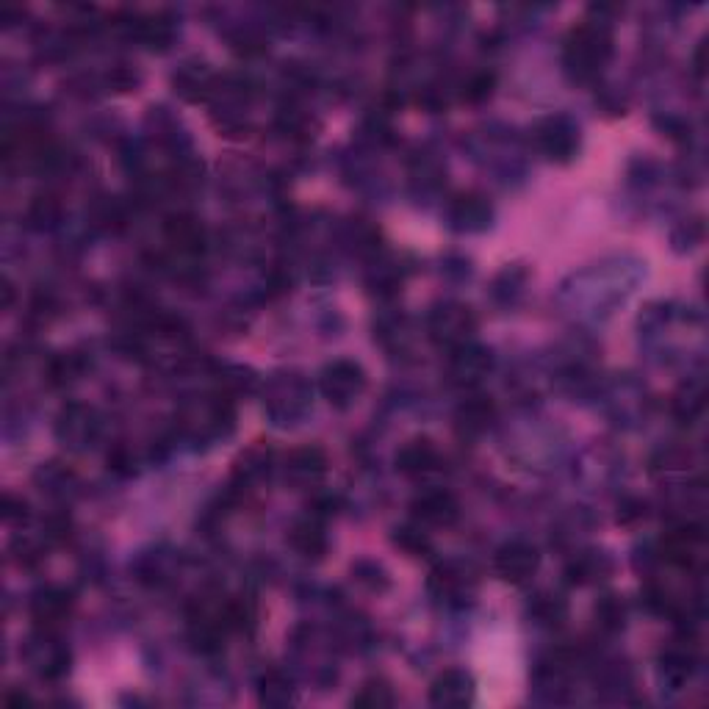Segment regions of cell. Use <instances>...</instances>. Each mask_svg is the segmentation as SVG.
I'll return each instance as SVG.
<instances>
[{
  "label": "cell",
  "instance_id": "25",
  "mask_svg": "<svg viewBox=\"0 0 709 709\" xmlns=\"http://www.w3.org/2000/svg\"><path fill=\"white\" fill-rule=\"evenodd\" d=\"M394 701H397V696H394V687L388 685V682H383V679H369V682H363L361 690L352 696V707L388 709V707H394Z\"/></svg>",
  "mask_w": 709,
  "mask_h": 709
},
{
  "label": "cell",
  "instance_id": "9",
  "mask_svg": "<svg viewBox=\"0 0 709 709\" xmlns=\"http://www.w3.org/2000/svg\"><path fill=\"white\" fill-rule=\"evenodd\" d=\"M413 518L424 524V527H452L460 518V502L455 499V493L444 491H424L421 496L413 499Z\"/></svg>",
  "mask_w": 709,
  "mask_h": 709
},
{
  "label": "cell",
  "instance_id": "31",
  "mask_svg": "<svg viewBox=\"0 0 709 709\" xmlns=\"http://www.w3.org/2000/svg\"><path fill=\"white\" fill-rule=\"evenodd\" d=\"M532 615L543 624H557L565 615V601L560 596H541L532 604Z\"/></svg>",
  "mask_w": 709,
  "mask_h": 709
},
{
  "label": "cell",
  "instance_id": "30",
  "mask_svg": "<svg viewBox=\"0 0 709 709\" xmlns=\"http://www.w3.org/2000/svg\"><path fill=\"white\" fill-rule=\"evenodd\" d=\"M394 543H397L402 552L410 554V557H419V554L430 552V538H427V535H424L419 527L397 529Z\"/></svg>",
  "mask_w": 709,
  "mask_h": 709
},
{
  "label": "cell",
  "instance_id": "13",
  "mask_svg": "<svg viewBox=\"0 0 709 709\" xmlns=\"http://www.w3.org/2000/svg\"><path fill=\"white\" fill-rule=\"evenodd\" d=\"M73 610V593L67 588H42L31 599V618L37 621L39 629H56L67 621V615Z\"/></svg>",
  "mask_w": 709,
  "mask_h": 709
},
{
  "label": "cell",
  "instance_id": "7",
  "mask_svg": "<svg viewBox=\"0 0 709 709\" xmlns=\"http://www.w3.org/2000/svg\"><path fill=\"white\" fill-rule=\"evenodd\" d=\"M474 676L463 668H446L433 679L430 685V704L433 707H444V709H457L466 707L474 701Z\"/></svg>",
  "mask_w": 709,
  "mask_h": 709
},
{
  "label": "cell",
  "instance_id": "5",
  "mask_svg": "<svg viewBox=\"0 0 709 709\" xmlns=\"http://www.w3.org/2000/svg\"><path fill=\"white\" fill-rule=\"evenodd\" d=\"M535 145L549 161L565 164L577 156L579 128L568 117H546L535 128Z\"/></svg>",
  "mask_w": 709,
  "mask_h": 709
},
{
  "label": "cell",
  "instance_id": "28",
  "mask_svg": "<svg viewBox=\"0 0 709 709\" xmlns=\"http://www.w3.org/2000/svg\"><path fill=\"white\" fill-rule=\"evenodd\" d=\"M84 372V363L78 355L73 352H64V355H56L48 366V380L50 385H67L73 383L78 374Z\"/></svg>",
  "mask_w": 709,
  "mask_h": 709
},
{
  "label": "cell",
  "instance_id": "2",
  "mask_svg": "<svg viewBox=\"0 0 709 709\" xmlns=\"http://www.w3.org/2000/svg\"><path fill=\"white\" fill-rule=\"evenodd\" d=\"M474 330H477L474 311H471L469 305H460V302L435 305L430 316H427V333L441 347L457 349L463 347V344H469Z\"/></svg>",
  "mask_w": 709,
  "mask_h": 709
},
{
  "label": "cell",
  "instance_id": "8",
  "mask_svg": "<svg viewBox=\"0 0 709 709\" xmlns=\"http://www.w3.org/2000/svg\"><path fill=\"white\" fill-rule=\"evenodd\" d=\"M28 662L34 665V671L42 676V679H59L67 673L70 668V651L61 646L59 640L53 637V629H42L31 646L25 651Z\"/></svg>",
  "mask_w": 709,
  "mask_h": 709
},
{
  "label": "cell",
  "instance_id": "27",
  "mask_svg": "<svg viewBox=\"0 0 709 709\" xmlns=\"http://www.w3.org/2000/svg\"><path fill=\"white\" fill-rule=\"evenodd\" d=\"M596 621H599L601 629H607V632H618V629H621L626 621L624 599H621V596H615V593L601 596L599 604H596Z\"/></svg>",
  "mask_w": 709,
  "mask_h": 709
},
{
  "label": "cell",
  "instance_id": "22",
  "mask_svg": "<svg viewBox=\"0 0 709 709\" xmlns=\"http://www.w3.org/2000/svg\"><path fill=\"white\" fill-rule=\"evenodd\" d=\"M696 671V654L693 649H685V646H673L662 654L660 660V673L665 682L671 685H685L687 679L693 676Z\"/></svg>",
  "mask_w": 709,
  "mask_h": 709
},
{
  "label": "cell",
  "instance_id": "3",
  "mask_svg": "<svg viewBox=\"0 0 709 709\" xmlns=\"http://www.w3.org/2000/svg\"><path fill=\"white\" fill-rule=\"evenodd\" d=\"M319 388H322V394H325L330 405L349 408V405H355V402L363 397V391H366V372H363L361 363L341 358V361L327 363L325 369H322Z\"/></svg>",
  "mask_w": 709,
  "mask_h": 709
},
{
  "label": "cell",
  "instance_id": "20",
  "mask_svg": "<svg viewBox=\"0 0 709 709\" xmlns=\"http://www.w3.org/2000/svg\"><path fill=\"white\" fill-rule=\"evenodd\" d=\"M610 571H613V563H610L607 554L582 552L568 563L565 577H568V582H574V585H590V582H599V579L607 577Z\"/></svg>",
  "mask_w": 709,
  "mask_h": 709
},
{
  "label": "cell",
  "instance_id": "11",
  "mask_svg": "<svg viewBox=\"0 0 709 709\" xmlns=\"http://www.w3.org/2000/svg\"><path fill=\"white\" fill-rule=\"evenodd\" d=\"M491 369V352L480 344H463V347L452 349V358H449V377L452 383L471 388V385H480L485 380V374Z\"/></svg>",
  "mask_w": 709,
  "mask_h": 709
},
{
  "label": "cell",
  "instance_id": "12",
  "mask_svg": "<svg viewBox=\"0 0 709 709\" xmlns=\"http://www.w3.org/2000/svg\"><path fill=\"white\" fill-rule=\"evenodd\" d=\"M164 239L172 247V253L183 255V258H194L203 253L205 247V228L194 214H172L164 222Z\"/></svg>",
  "mask_w": 709,
  "mask_h": 709
},
{
  "label": "cell",
  "instance_id": "24",
  "mask_svg": "<svg viewBox=\"0 0 709 709\" xmlns=\"http://www.w3.org/2000/svg\"><path fill=\"white\" fill-rule=\"evenodd\" d=\"M269 460H272L269 446L258 441V444L250 446V449H247V452H244V455L236 460V471H233V474H236V480L247 485V482L264 477L266 471H269Z\"/></svg>",
  "mask_w": 709,
  "mask_h": 709
},
{
  "label": "cell",
  "instance_id": "15",
  "mask_svg": "<svg viewBox=\"0 0 709 709\" xmlns=\"http://www.w3.org/2000/svg\"><path fill=\"white\" fill-rule=\"evenodd\" d=\"M289 543L294 552L308 560H319L327 552V532H325V518L319 516H305L300 518L294 527L289 529Z\"/></svg>",
  "mask_w": 709,
  "mask_h": 709
},
{
  "label": "cell",
  "instance_id": "29",
  "mask_svg": "<svg viewBox=\"0 0 709 709\" xmlns=\"http://www.w3.org/2000/svg\"><path fill=\"white\" fill-rule=\"evenodd\" d=\"M493 89H496V75L488 73V70H482V73H474L463 84V100H469V103H482V100H488V97L493 95Z\"/></svg>",
  "mask_w": 709,
  "mask_h": 709
},
{
  "label": "cell",
  "instance_id": "26",
  "mask_svg": "<svg viewBox=\"0 0 709 709\" xmlns=\"http://www.w3.org/2000/svg\"><path fill=\"white\" fill-rule=\"evenodd\" d=\"M61 200L59 197H53V194H39V197H34L31 200V205H28V222H31V228H53V225H59L61 219Z\"/></svg>",
  "mask_w": 709,
  "mask_h": 709
},
{
  "label": "cell",
  "instance_id": "33",
  "mask_svg": "<svg viewBox=\"0 0 709 709\" xmlns=\"http://www.w3.org/2000/svg\"><path fill=\"white\" fill-rule=\"evenodd\" d=\"M676 413L682 416V419H693V416H698L701 410H704V391H690L687 388V397H679L676 399Z\"/></svg>",
  "mask_w": 709,
  "mask_h": 709
},
{
  "label": "cell",
  "instance_id": "23",
  "mask_svg": "<svg viewBox=\"0 0 709 709\" xmlns=\"http://www.w3.org/2000/svg\"><path fill=\"white\" fill-rule=\"evenodd\" d=\"M258 701L264 707H286L294 701V687H291V679L286 673L280 671H269L261 676L258 682Z\"/></svg>",
  "mask_w": 709,
  "mask_h": 709
},
{
  "label": "cell",
  "instance_id": "16",
  "mask_svg": "<svg viewBox=\"0 0 709 709\" xmlns=\"http://www.w3.org/2000/svg\"><path fill=\"white\" fill-rule=\"evenodd\" d=\"M438 466V449L430 438H413L397 452V469L408 477L430 474Z\"/></svg>",
  "mask_w": 709,
  "mask_h": 709
},
{
  "label": "cell",
  "instance_id": "32",
  "mask_svg": "<svg viewBox=\"0 0 709 709\" xmlns=\"http://www.w3.org/2000/svg\"><path fill=\"white\" fill-rule=\"evenodd\" d=\"M106 81H109V86L114 89V92H131V89L139 86V75H136V70H131V67L120 64V67L111 70Z\"/></svg>",
  "mask_w": 709,
  "mask_h": 709
},
{
  "label": "cell",
  "instance_id": "18",
  "mask_svg": "<svg viewBox=\"0 0 709 709\" xmlns=\"http://www.w3.org/2000/svg\"><path fill=\"white\" fill-rule=\"evenodd\" d=\"M493 419H496V405H493L491 397H469L455 413L457 427H460V433L466 435L485 433L493 424Z\"/></svg>",
  "mask_w": 709,
  "mask_h": 709
},
{
  "label": "cell",
  "instance_id": "4",
  "mask_svg": "<svg viewBox=\"0 0 709 709\" xmlns=\"http://www.w3.org/2000/svg\"><path fill=\"white\" fill-rule=\"evenodd\" d=\"M100 435V416L84 402H67L56 416V438L70 449H89Z\"/></svg>",
  "mask_w": 709,
  "mask_h": 709
},
{
  "label": "cell",
  "instance_id": "14",
  "mask_svg": "<svg viewBox=\"0 0 709 709\" xmlns=\"http://www.w3.org/2000/svg\"><path fill=\"white\" fill-rule=\"evenodd\" d=\"M327 474V455L319 446H300L291 449L286 457V480L300 485V488H311Z\"/></svg>",
  "mask_w": 709,
  "mask_h": 709
},
{
  "label": "cell",
  "instance_id": "1",
  "mask_svg": "<svg viewBox=\"0 0 709 709\" xmlns=\"http://www.w3.org/2000/svg\"><path fill=\"white\" fill-rule=\"evenodd\" d=\"M613 56V34L601 20H585L565 39V70L577 81H590L601 73V67Z\"/></svg>",
  "mask_w": 709,
  "mask_h": 709
},
{
  "label": "cell",
  "instance_id": "17",
  "mask_svg": "<svg viewBox=\"0 0 709 709\" xmlns=\"http://www.w3.org/2000/svg\"><path fill=\"white\" fill-rule=\"evenodd\" d=\"M131 34L145 48L167 50L172 45V39H175V23L169 20L167 14H145V17L133 20Z\"/></svg>",
  "mask_w": 709,
  "mask_h": 709
},
{
  "label": "cell",
  "instance_id": "6",
  "mask_svg": "<svg viewBox=\"0 0 709 709\" xmlns=\"http://www.w3.org/2000/svg\"><path fill=\"white\" fill-rule=\"evenodd\" d=\"M541 565V554L527 541H507L493 554V571L510 585L527 582Z\"/></svg>",
  "mask_w": 709,
  "mask_h": 709
},
{
  "label": "cell",
  "instance_id": "34",
  "mask_svg": "<svg viewBox=\"0 0 709 709\" xmlns=\"http://www.w3.org/2000/svg\"><path fill=\"white\" fill-rule=\"evenodd\" d=\"M640 518H646V502L640 499H626L624 505L618 507V521L621 524H635Z\"/></svg>",
  "mask_w": 709,
  "mask_h": 709
},
{
  "label": "cell",
  "instance_id": "21",
  "mask_svg": "<svg viewBox=\"0 0 709 709\" xmlns=\"http://www.w3.org/2000/svg\"><path fill=\"white\" fill-rule=\"evenodd\" d=\"M471 585V571L466 565L457 563H444L438 565L430 577V590L435 596L441 599H455V596H463Z\"/></svg>",
  "mask_w": 709,
  "mask_h": 709
},
{
  "label": "cell",
  "instance_id": "10",
  "mask_svg": "<svg viewBox=\"0 0 709 709\" xmlns=\"http://www.w3.org/2000/svg\"><path fill=\"white\" fill-rule=\"evenodd\" d=\"M493 208L488 203V197L480 192H463L457 194L452 205H449V222L452 228L460 233H482L491 225Z\"/></svg>",
  "mask_w": 709,
  "mask_h": 709
},
{
  "label": "cell",
  "instance_id": "19",
  "mask_svg": "<svg viewBox=\"0 0 709 709\" xmlns=\"http://www.w3.org/2000/svg\"><path fill=\"white\" fill-rule=\"evenodd\" d=\"M172 84H175V92L183 100L197 103V100H205V97L211 95L214 75H211V70L205 64H183L181 70L175 73V78H172Z\"/></svg>",
  "mask_w": 709,
  "mask_h": 709
}]
</instances>
